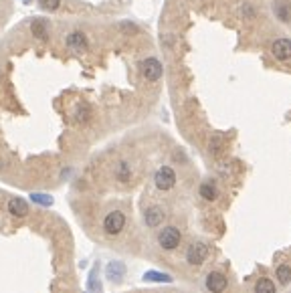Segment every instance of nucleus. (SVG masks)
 Wrapping results in <instances>:
<instances>
[{"instance_id": "obj_1", "label": "nucleus", "mask_w": 291, "mask_h": 293, "mask_svg": "<svg viewBox=\"0 0 291 293\" xmlns=\"http://www.w3.org/2000/svg\"><path fill=\"white\" fill-rule=\"evenodd\" d=\"M126 227V214L122 210H112L103 218V233L107 237H118Z\"/></svg>"}, {"instance_id": "obj_2", "label": "nucleus", "mask_w": 291, "mask_h": 293, "mask_svg": "<svg viewBox=\"0 0 291 293\" xmlns=\"http://www.w3.org/2000/svg\"><path fill=\"white\" fill-rule=\"evenodd\" d=\"M180 241H182V235H180V231H178L176 227H166V229H162L160 235H158V245H160L164 251H174V249H178Z\"/></svg>"}, {"instance_id": "obj_3", "label": "nucleus", "mask_w": 291, "mask_h": 293, "mask_svg": "<svg viewBox=\"0 0 291 293\" xmlns=\"http://www.w3.org/2000/svg\"><path fill=\"white\" fill-rule=\"evenodd\" d=\"M154 184H156V188L162 190V192L172 190L174 184H176V172H174L170 166H162V168L156 172V176H154Z\"/></svg>"}, {"instance_id": "obj_4", "label": "nucleus", "mask_w": 291, "mask_h": 293, "mask_svg": "<svg viewBox=\"0 0 291 293\" xmlns=\"http://www.w3.org/2000/svg\"><path fill=\"white\" fill-rule=\"evenodd\" d=\"M206 257H208V247L204 243H192L188 247V251H186V261L192 267H200Z\"/></svg>"}, {"instance_id": "obj_5", "label": "nucleus", "mask_w": 291, "mask_h": 293, "mask_svg": "<svg viewBox=\"0 0 291 293\" xmlns=\"http://www.w3.org/2000/svg\"><path fill=\"white\" fill-rule=\"evenodd\" d=\"M142 75H144L148 81H158L160 77H162V73H164V69H162V63L156 59V57H148L142 61Z\"/></svg>"}, {"instance_id": "obj_6", "label": "nucleus", "mask_w": 291, "mask_h": 293, "mask_svg": "<svg viewBox=\"0 0 291 293\" xmlns=\"http://www.w3.org/2000/svg\"><path fill=\"white\" fill-rule=\"evenodd\" d=\"M227 277L221 271H210L206 275V289L210 293H223L227 289Z\"/></svg>"}, {"instance_id": "obj_7", "label": "nucleus", "mask_w": 291, "mask_h": 293, "mask_svg": "<svg viewBox=\"0 0 291 293\" xmlns=\"http://www.w3.org/2000/svg\"><path fill=\"white\" fill-rule=\"evenodd\" d=\"M65 43H67V47H69L71 51H75V53H81V51L87 49V36H85L81 30H73L71 34H67Z\"/></svg>"}, {"instance_id": "obj_8", "label": "nucleus", "mask_w": 291, "mask_h": 293, "mask_svg": "<svg viewBox=\"0 0 291 293\" xmlns=\"http://www.w3.org/2000/svg\"><path fill=\"white\" fill-rule=\"evenodd\" d=\"M271 51H273L275 59L287 61V59H291V41L289 39H279V41H275L273 47H271Z\"/></svg>"}, {"instance_id": "obj_9", "label": "nucleus", "mask_w": 291, "mask_h": 293, "mask_svg": "<svg viewBox=\"0 0 291 293\" xmlns=\"http://www.w3.org/2000/svg\"><path fill=\"white\" fill-rule=\"evenodd\" d=\"M8 212L12 216H26L28 214V202L22 200V198H10L8 200Z\"/></svg>"}, {"instance_id": "obj_10", "label": "nucleus", "mask_w": 291, "mask_h": 293, "mask_svg": "<svg viewBox=\"0 0 291 293\" xmlns=\"http://www.w3.org/2000/svg\"><path fill=\"white\" fill-rule=\"evenodd\" d=\"M144 221L148 227H158V225H162V221H164V210L160 208V206H150L148 210H146L144 214Z\"/></svg>"}, {"instance_id": "obj_11", "label": "nucleus", "mask_w": 291, "mask_h": 293, "mask_svg": "<svg viewBox=\"0 0 291 293\" xmlns=\"http://www.w3.org/2000/svg\"><path fill=\"white\" fill-rule=\"evenodd\" d=\"M30 32H32L39 41H47V36H49V24H47V20L34 18V20L30 22Z\"/></svg>"}, {"instance_id": "obj_12", "label": "nucleus", "mask_w": 291, "mask_h": 293, "mask_svg": "<svg viewBox=\"0 0 291 293\" xmlns=\"http://www.w3.org/2000/svg\"><path fill=\"white\" fill-rule=\"evenodd\" d=\"M200 196H202L204 200L212 202V200H216L219 190H216V186H214L212 182H204V184H200Z\"/></svg>"}, {"instance_id": "obj_13", "label": "nucleus", "mask_w": 291, "mask_h": 293, "mask_svg": "<svg viewBox=\"0 0 291 293\" xmlns=\"http://www.w3.org/2000/svg\"><path fill=\"white\" fill-rule=\"evenodd\" d=\"M255 293H275V283L267 277H261L255 283Z\"/></svg>"}, {"instance_id": "obj_14", "label": "nucleus", "mask_w": 291, "mask_h": 293, "mask_svg": "<svg viewBox=\"0 0 291 293\" xmlns=\"http://www.w3.org/2000/svg\"><path fill=\"white\" fill-rule=\"evenodd\" d=\"M116 176H118L120 182H128V180L132 178V170H130V166H128L126 162H120V166H118V170H116Z\"/></svg>"}, {"instance_id": "obj_15", "label": "nucleus", "mask_w": 291, "mask_h": 293, "mask_svg": "<svg viewBox=\"0 0 291 293\" xmlns=\"http://www.w3.org/2000/svg\"><path fill=\"white\" fill-rule=\"evenodd\" d=\"M277 279L283 283V285H287L291 281V267L289 265H281V267H277Z\"/></svg>"}, {"instance_id": "obj_16", "label": "nucleus", "mask_w": 291, "mask_h": 293, "mask_svg": "<svg viewBox=\"0 0 291 293\" xmlns=\"http://www.w3.org/2000/svg\"><path fill=\"white\" fill-rule=\"evenodd\" d=\"M89 116H91L89 107H87V105H81V107L77 109V114H75V122H77V124H85V122L89 120Z\"/></svg>"}, {"instance_id": "obj_17", "label": "nucleus", "mask_w": 291, "mask_h": 293, "mask_svg": "<svg viewBox=\"0 0 291 293\" xmlns=\"http://www.w3.org/2000/svg\"><path fill=\"white\" fill-rule=\"evenodd\" d=\"M208 150H210V154H212V156H219V154L223 152V140H221V136H214V138L210 140Z\"/></svg>"}, {"instance_id": "obj_18", "label": "nucleus", "mask_w": 291, "mask_h": 293, "mask_svg": "<svg viewBox=\"0 0 291 293\" xmlns=\"http://www.w3.org/2000/svg\"><path fill=\"white\" fill-rule=\"evenodd\" d=\"M39 6H41L43 10L53 12V10H57V8L61 6V0H39Z\"/></svg>"}, {"instance_id": "obj_19", "label": "nucleus", "mask_w": 291, "mask_h": 293, "mask_svg": "<svg viewBox=\"0 0 291 293\" xmlns=\"http://www.w3.org/2000/svg\"><path fill=\"white\" fill-rule=\"evenodd\" d=\"M146 279H158V281H170L168 275H158V273H148Z\"/></svg>"}, {"instance_id": "obj_20", "label": "nucleus", "mask_w": 291, "mask_h": 293, "mask_svg": "<svg viewBox=\"0 0 291 293\" xmlns=\"http://www.w3.org/2000/svg\"><path fill=\"white\" fill-rule=\"evenodd\" d=\"M32 198H34L37 202H41V204H51V198H49V196H37V194H34Z\"/></svg>"}]
</instances>
